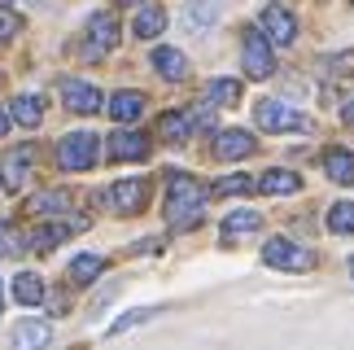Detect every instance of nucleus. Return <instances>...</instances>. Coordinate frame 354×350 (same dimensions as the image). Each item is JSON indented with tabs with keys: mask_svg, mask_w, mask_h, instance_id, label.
Segmentation results:
<instances>
[{
	"mask_svg": "<svg viewBox=\"0 0 354 350\" xmlns=\"http://www.w3.org/2000/svg\"><path fill=\"white\" fill-rule=\"evenodd\" d=\"M206 214V188L193 175H171L167 184V219L171 228H197Z\"/></svg>",
	"mask_w": 354,
	"mask_h": 350,
	"instance_id": "nucleus-1",
	"label": "nucleus"
},
{
	"mask_svg": "<svg viewBox=\"0 0 354 350\" xmlns=\"http://www.w3.org/2000/svg\"><path fill=\"white\" fill-rule=\"evenodd\" d=\"M57 167L62 171H88L97 167V136L92 131H71L57 140Z\"/></svg>",
	"mask_w": 354,
	"mask_h": 350,
	"instance_id": "nucleus-2",
	"label": "nucleus"
},
{
	"mask_svg": "<svg viewBox=\"0 0 354 350\" xmlns=\"http://www.w3.org/2000/svg\"><path fill=\"white\" fill-rule=\"evenodd\" d=\"M263 263L280 267V272H310V267H315V254L302 250V246H293L289 237H271L263 246Z\"/></svg>",
	"mask_w": 354,
	"mask_h": 350,
	"instance_id": "nucleus-3",
	"label": "nucleus"
},
{
	"mask_svg": "<svg viewBox=\"0 0 354 350\" xmlns=\"http://www.w3.org/2000/svg\"><path fill=\"white\" fill-rule=\"evenodd\" d=\"M254 118H258V127L263 131H306V118L297 114V110H289L284 101H258L254 105Z\"/></svg>",
	"mask_w": 354,
	"mask_h": 350,
	"instance_id": "nucleus-4",
	"label": "nucleus"
},
{
	"mask_svg": "<svg viewBox=\"0 0 354 350\" xmlns=\"http://www.w3.org/2000/svg\"><path fill=\"white\" fill-rule=\"evenodd\" d=\"M241 62H245V75L250 79H267L271 71H276V53H271V39L250 31L245 35V48H241Z\"/></svg>",
	"mask_w": 354,
	"mask_h": 350,
	"instance_id": "nucleus-5",
	"label": "nucleus"
},
{
	"mask_svg": "<svg viewBox=\"0 0 354 350\" xmlns=\"http://www.w3.org/2000/svg\"><path fill=\"white\" fill-rule=\"evenodd\" d=\"M31 175V145H18V149H5L0 154V184L5 193H18Z\"/></svg>",
	"mask_w": 354,
	"mask_h": 350,
	"instance_id": "nucleus-6",
	"label": "nucleus"
},
{
	"mask_svg": "<svg viewBox=\"0 0 354 350\" xmlns=\"http://www.w3.org/2000/svg\"><path fill=\"white\" fill-rule=\"evenodd\" d=\"M258 26H263V35L271 39V44H293L297 39V22H293V13L284 5H267L263 13H258Z\"/></svg>",
	"mask_w": 354,
	"mask_h": 350,
	"instance_id": "nucleus-7",
	"label": "nucleus"
},
{
	"mask_svg": "<svg viewBox=\"0 0 354 350\" xmlns=\"http://www.w3.org/2000/svg\"><path fill=\"white\" fill-rule=\"evenodd\" d=\"M149 201V180H118L110 184V206L118 214H140Z\"/></svg>",
	"mask_w": 354,
	"mask_h": 350,
	"instance_id": "nucleus-8",
	"label": "nucleus"
},
{
	"mask_svg": "<svg viewBox=\"0 0 354 350\" xmlns=\"http://www.w3.org/2000/svg\"><path fill=\"white\" fill-rule=\"evenodd\" d=\"M62 101L71 114H97L101 110V92L84 84V79H62Z\"/></svg>",
	"mask_w": 354,
	"mask_h": 350,
	"instance_id": "nucleus-9",
	"label": "nucleus"
},
{
	"mask_svg": "<svg viewBox=\"0 0 354 350\" xmlns=\"http://www.w3.org/2000/svg\"><path fill=\"white\" fill-rule=\"evenodd\" d=\"M79 228H88V219H71V223H48V228H35L31 237H26V250H35V254H44L53 246H62L71 232H79Z\"/></svg>",
	"mask_w": 354,
	"mask_h": 350,
	"instance_id": "nucleus-10",
	"label": "nucleus"
},
{
	"mask_svg": "<svg viewBox=\"0 0 354 350\" xmlns=\"http://www.w3.org/2000/svg\"><path fill=\"white\" fill-rule=\"evenodd\" d=\"M219 13H223V0H188V9H184V31H210L214 22H219Z\"/></svg>",
	"mask_w": 354,
	"mask_h": 350,
	"instance_id": "nucleus-11",
	"label": "nucleus"
},
{
	"mask_svg": "<svg viewBox=\"0 0 354 350\" xmlns=\"http://www.w3.org/2000/svg\"><path fill=\"white\" fill-rule=\"evenodd\" d=\"M254 154V136L250 131H219L214 136V158H223V163H236V158H250Z\"/></svg>",
	"mask_w": 354,
	"mask_h": 350,
	"instance_id": "nucleus-12",
	"label": "nucleus"
},
{
	"mask_svg": "<svg viewBox=\"0 0 354 350\" xmlns=\"http://www.w3.org/2000/svg\"><path fill=\"white\" fill-rule=\"evenodd\" d=\"M145 154H149V140L140 131H114L110 136V158L114 163H140Z\"/></svg>",
	"mask_w": 354,
	"mask_h": 350,
	"instance_id": "nucleus-13",
	"label": "nucleus"
},
{
	"mask_svg": "<svg viewBox=\"0 0 354 350\" xmlns=\"http://www.w3.org/2000/svg\"><path fill=\"white\" fill-rule=\"evenodd\" d=\"M53 342V329L44 324V320H22L18 329H13V350H44Z\"/></svg>",
	"mask_w": 354,
	"mask_h": 350,
	"instance_id": "nucleus-14",
	"label": "nucleus"
},
{
	"mask_svg": "<svg viewBox=\"0 0 354 350\" xmlns=\"http://www.w3.org/2000/svg\"><path fill=\"white\" fill-rule=\"evenodd\" d=\"M88 35H92V44H97V53H105V48H114L118 44V18L110 9H97L88 18Z\"/></svg>",
	"mask_w": 354,
	"mask_h": 350,
	"instance_id": "nucleus-15",
	"label": "nucleus"
},
{
	"mask_svg": "<svg viewBox=\"0 0 354 350\" xmlns=\"http://www.w3.org/2000/svg\"><path fill=\"white\" fill-rule=\"evenodd\" d=\"M324 175H328L333 184L350 188L354 184V154L350 149H328V154H324Z\"/></svg>",
	"mask_w": 354,
	"mask_h": 350,
	"instance_id": "nucleus-16",
	"label": "nucleus"
},
{
	"mask_svg": "<svg viewBox=\"0 0 354 350\" xmlns=\"http://www.w3.org/2000/svg\"><path fill=\"white\" fill-rule=\"evenodd\" d=\"M145 114V92H114L110 97V118L114 123H136Z\"/></svg>",
	"mask_w": 354,
	"mask_h": 350,
	"instance_id": "nucleus-17",
	"label": "nucleus"
},
{
	"mask_svg": "<svg viewBox=\"0 0 354 350\" xmlns=\"http://www.w3.org/2000/svg\"><path fill=\"white\" fill-rule=\"evenodd\" d=\"M153 66H158V75H162V79H175V84H180V79L188 75V57H184L180 48H171V44L153 48Z\"/></svg>",
	"mask_w": 354,
	"mask_h": 350,
	"instance_id": "nucleus-18",
	"label": "nucleus"
},
{
	"mask_svg": "<svg viewBox=\"0 0 354 350\" xmlns=\"http://www.w3.org/2000/svg\"><path fill=\"white\" fill-rule=\"evenodd\" d=\"M9 114H13V123H22V127H39V118H44V101H39L35 92H22V97H13Z\"/></svg>",
	"mask_w": 354,
	"mask_h": 350,
	"instance_id": "nucleus-19",
	"label": "nucleus"
},
{
	"mask_svg": "<svg viewBox=\"0 0 354 350\" xmlns=\"http://www.w3.org/2000/svg\"><path fill=\"white\" fill-rule=\"evenodd\" d=\"M13 302L39 306V302H44V280H39L35 272H18V276H13Z\"/></svg>",
	"mask_w": 354,
	"mask_h": 350,
	"instance_id": "nucleus-20",
	"label": "nucleus"
},
{
	"mask_svg": "<svg viewBox=\"0 0 354 350\" xmlns=\"http://www.w3.org/2000/svg\"><path fill=\"white\" fill-rule=\"evenodd\" d=\"M258 228H263V214H258V210H232L223 219V241L245 237V232H258Z\"/></svg>",
	"mask_w": 354,
	"mask_h": 350,
	"instance_id": "nucleus-21",
	"label": "nucleus"
},
{
	"mask_svg": "<svg viewBox=\"0 0 354 350\" xmlns=\"http://www.w3.org/2000/svg\"><path fill=\"white\" fill-rule=\"evenodd\" d=\"M66 206H71V197H66L62 188H48V193H35L26 201V214H62Z\"/></svg>",
	"mask_w": 354,
	"mask_h": 350,
	"instance_id": "nucleus-22",
	"label": "nucleus"
},
{
	"mask_svg": "<svg viewBox=\"0 0 354 350\" xmlns=\"http://www.w3.org/2000/svg\"><path fill=\"white\" fill-rule=\"evenodd\" d=\"M101 272H105V259H101V254H79V259L71 263V280H75V285H92Z\"/></svg>",
	"mask_w": 354,
	"mask_h": 350,
	"instance_id": "nucleus-23",
	"label": "nucleus"
},
{
	"mask_svg": "<svg viewBox=\"0 0 354 350\" xmlns=\"http://www.w3.org/2000/svg\"><path fill=\"white\" fill-rule=\"evenodd\" d=\"M258 188H263V193H276V197H284V193H297V188H302V180H297V175L293 171H267L263 175V184H258Z\"/></svg>",
	"mask_w": 354,
	"mask_h": 350,
	"instance_id": "nucleus-24",
	"label": "nucleus"
},
{
	"mask_svg": "<svg viewBox=\"0 0 354 350\" xmlns=\"http://www.w3.org/2000/svg\"><path fill=\"white\" fill-rule=\"evenodd\" d=\"M140 39H153V35H162L167 31V9H140V18H136V26H131Z\"/></svg>",
	"mask_w": 354,
	"mask_h": 350,
	"instance_id": "nucleus-25",
	"label": "nucleus"
},
{
	"mask_svg": "<svg viewBox=\"0 0 354 350\" xmlns=\"http://www.w3.org/2000/svg\"><path fill=\"white\" fill-rule=\"evenodd\" d=\"M162 136L167 140H188L193 136V118H188L184 110H171L167 118H162Z\"/></svg>",
	"mask_w": 354,
	"mask_h": 350,
	"instance_id": "nucleus-26",
	"label": "nucleus"
},
{
	"mask_svg": "<svg viewBox=\"0 0 354 350\" xmlns=\"http://www.w3.org/2000/svg\"><path fill=\"white\" fill-rule=\"evenodd\" d=\"M210 101L214 105H236L241 101V84H236V79H214V84H210Z\"/></svg>",
	"mask_w": 354,
	"mask_h": 350,
	"instance_id": "nucleus-27",
	"label": "nucleus"
},
{
	"mask_svg": "<svg viewBox=\"0 0 354 350\" xmlns=\"http://www.w3.org/2000/svg\"><path fill=\"white\" fill-rule=\"evenodd\" d=\"M158 315V306H140V311H127V315H118L114 324H110V338H118V333H127L136 324H145V320H153Z\"/></svg>",
	"mask_w": 354,
	"mask_h": 350,
	"instance_id": "nucleus-28",
	"label": "nucleus"
},
{
	"mask_svg": "<svg viewBox=\"0 0 354 350\" xmlns=\"http://www.w3.org/2000/svg\"><path fill=\"white\" fill-rule=\"evenodd\" d=\"M328 228L333 232H354V201H337L328 210Z\"/></svg>",
	"mask_w": 354,
	"mask_h": 350,
	"instance_id": "nucleus-29",
	"label": "nucleus"
},
{
	"mask_svg": "<svg viewBox=\"0 0 354 350\" xmlns=\"http://www.w3.org/2000/svg\"><path fill=\"white\" fill-rule=\"evenodd\" d=\"M254 180H250V175H227V180H219V184H214V193H223V197H241V193H254Z\"/></svg>",
	"mask_w": 354,
	"mask_h": 350,
	"instance_id": "nucleus-30",
	"label": "nucleus"
},
{
	"mask_svg": "<svg viewBox=\"0 0 354 350\" xmlns=\"http://www.w3.org/2000/svg\"><path fill=\"white\" fill-rule=\"evenodd\" d=\"M18 31H22V18H18V13H9V9H0V44H9Z\"/></svg>",
	"mask_w": 354,
	"mask_h": 350,
	"instance_id": "nucleus-31",
	"label": "nucleus"
},
{
	"mask_svg": "<svg viewBox=\"0 0 354 350\" xmlns=\"http://www.w3.org/2000/svg\"><path fill=\"white\" fill-rule=\"evenodd\" d=\"M333 71H342V75H354V53H342V57H328Z\"/></svg>",
	"mask_w": 354,
	"mask_h": 350,
	"instance_id": "nucleus-32",
	"label": "nucleus"
},
{
	"mask_svg": "<svg viewBox=\"0 0 354 350\" xmlns=\"http://www.w3.org/2000/svg\"><path fill=\"white\" fill-rule=\"evenodd\" d=\"M342 114H346V123H350V127H354V97H350V101H346V105H342Z\"/></svg>",
	"mask_w": 354,
	"mask_h": 350,
	"instance_id": "nucleus-33",
	"label": "nucleus"
},
{
	"mask_svg": "<svg viewBox=\"0 0 354 350\" xmlns=\"http://www.w3.org/2000/svg\"><path fill=\"white\" fill-rule=\"evenodd\" d=\"M5 131H9V114H0V136H5Z\"/></svg>",
	"mask_w": 354,
	"mask_h": 350,
	"instance_id": "nucleus-34",
	"label": "nucleus"
},
{
	"mask_svg": "<svg viewBox=\"0 0 354 350\" xmlns=\"http://www.w3.org/2000/svg\"><path fill=\"white\" fill-rule=\"evenodd\" d=\"M9 5H13V0H0V9H9Z\"/></svg>",
	"mask_w": 354,
	"mask_h": 350,
	"instance_id": "nucleus-35",
	"label": "nucleus"
},
{
	"mask_svg": "<svg viewBox=\"0 0 354 350\" xmlns=\"http://www.w3.org/2000/svg\"><path fill=\"white\" fill-rule=\"evenodd\" d=\"M350 276H354V254H350Z\"/></svg>",
	"mask_w": 354,
	"mask_h": 350,
	"instance_id": "nucleus-36",
	"label": "nucleus"
},
{
	"mask_svg": "<svg viewBox=\"0 0 354 350\" xmlns=\"http://www.w3.org/2000/svg\"><path fill=\"white\" fill-rule=\"evenodd\" d=\"M26 5H44V0H26Z\"/></svg>",
	"mask_w": 354,
	"mask_h": 350,
	"instance_id": "nucleus-37",
	"label": "nucleus"
},
{
	"mask_svg": "<svg viewBox=\"0 0 354 350\" xmlns=\"http://www.w3.org/2000/svg\"><path fill=\"white\" fill-rule=\"evenodd\" d=\"M122 5H136V0H122Z\"/></svg>",
	"mask_w": 354,
	"mask_h": 350,
	"instance_id": "nucleus-38",
	"label": "nucleus"
},
{
	"mask_svg": "<svg viewBox=\"0 0 354 350\" xmlns=\"http://www.w3.org/2000/svg\"><path fill=\"white\" fill-rule=\"evenodd\" d=\"M0 306H5V298H0Z\"/></svg>",
	"mask_w": 354,
	"mask_h": 350,
	"instance_id": "nucleus-39",
	"label": "nucleus"
}]
</instances>
